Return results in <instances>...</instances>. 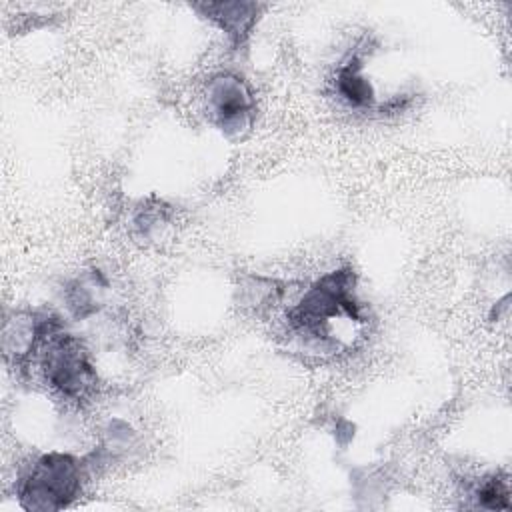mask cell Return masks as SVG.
Segmentation results:
<instances>
[{"label": "cell", "mask_w": 512, "mask_h": 512, "mask_svg": "<svg viewBox=\"0 0 512 512\" xmlns=\"http://www.w3.org/2000/svg\"><path fill=\"white\" fill-rule=\"evenodd\" d=\"M82 462L70 454H44L18 478V500L28 510H58L80 492Z\"/></svg>", "instance_id": "1"}, {"label": "cell", "mask_w": 512, "mask_h": 512, "mask_svg": "<svg viewBox=\"0 0 512 512\" xmlns=\"http://www.w3.org/2000/svg\"><path fill=\"white\" fill-rule=\"evenodd\" d=\"M36 354L40 356V370L46 382L68 400L88 398L96 384V370L92 368L82 344L62 332V326L46 334Z\"/></svg>", "instance_id": "2"}, {"label": "cell", "mask_w": 512, "mask_h": 512, "mask_svg": "<svg viewBox=\"0 0 512 512\" xmlns=\"http://www.w3.org/2000/svg\"><path fill=\"white\" fill-rule=\"evenodd\" d=\"M208 114L226 136L240 138L252 126L254 100L246 82L234 74H218L206 88Z\"/></svg>", "instance_id": "3"}, {"label": "cell", "mask_w": 512, "mask_h": 512, "mask_svg": "<svg viewBox=\"0 0 512 512\" xmlns=\"http://www.w3.org/2000/svg\"><path fill=\"white\" fill-rule=\"evenodd\" d=\"M236 44H240L254 20L258 6L256 4H244V2H220V4H204L200 6Z\"/></svg>", "instance_id": "4"}, {"label": "cell", "mask_w": 512, "mask_h": 512, "mask_svg": "<svg viewBox=\"0 0 512 512\" xmlns=\"http://www.w3.org/2000/svg\"><path fill=\"white\" fill-rule=\"evenodd\" d=\"M336 92L352 108H366L374 102V90L362 74L360 58H350L336 72Z\"/></svg>", "instance_id": "5"}, {"label": "cell", "mask_w": 512, "mask_h": 512, "mask_svg": "<svg viewBox=\"0 0 512 512\" xmlns=\"http://www.w3.org/2000/svg\"><path fill=\"white\" fill-rule=\"evenodd\" d=\"M476 496V502L478 506L482 508H506L508 502V492H506V486L502 480H498L496 476L492 478H486L474 492Z\"/></svg>", "instance_id": "6"}]
</instances>
